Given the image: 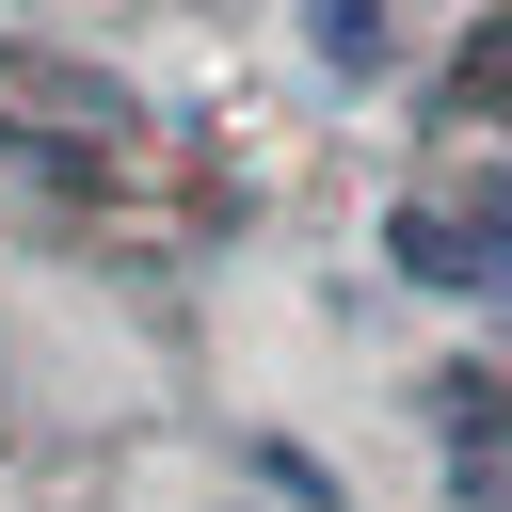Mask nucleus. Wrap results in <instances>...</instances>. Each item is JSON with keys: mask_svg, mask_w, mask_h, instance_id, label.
Masks as SVG:
<instances>
[{"mask_svg": "<svg viewBox=\"0 0 512 512\" xmlns=\"http://www.w3.org/2000/svg\"><path fill=\"white\" fill-rule=\"evenodd\" d=\"M432 448L464 512H512V384H432Z\"/></svg>", "mask_w": 512, "mask_h": 512, "instance_id": "f03ea898", "label": "nucleus"}, {"mask_svg": "<svg viewBox=\"0 0 512 512\" xmlns=\"http://www.w3.org/2000/svg\"><path fill=\"white\" fill-rule=\"evenodd\" d=\"M384 256H400L416 288H464V304L512 320V160L464 176V192H400V208H384Z\"/></svg>", "mask_w": 512, "mask_h": 512, "instance_id": "f257e3e1", "label": "nucleus"}, {"mask_svg": "<svg viewBox=\"0 0 512 512\" xmlns=\"http://www.w3.org/2000/svg\"><path fill=\"white\" fill-rule=\"evenodd\" d=\"M304 48H320L336 80H384V64H400V32H384V0H304Z\"/></svg>", "mask_w": 512, "mask_h": 512, "instance_id": "20e7f679", "label": "nucleus"}, {"mask_svg": "<svg viewBox=\"0 0 512 512\" xmlns=\"http://www.w3.org/2000/svg\"><path fill=\"white\" fill-rule=\"evenodd\" d=\"M0 112H48V128H96V144H128V96H112L96 64H0Z\"/></svg>", "mask_w": 512, "mask_h": 512, "instance_id": "7ed1b4c3", "label": "nucleus"}]
</instances>
